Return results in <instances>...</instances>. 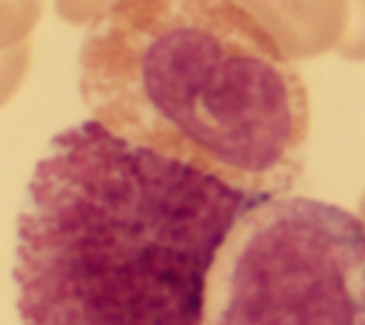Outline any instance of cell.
I'll list each match as a JSON object with an SVG mask.
<instances>
[{"label":"cell","mask_w":365,"mask_h":325,"mask_svg":"<svg viewBox=\"0 0 365 325\" xmlns=\"http://www.w3.org/2000/svg\"><path fill=\"white\" fill-rule=\"evenodd\" d=\"M245 194L94 120L54 134L17 217L20 325H202Z\"/></svg>","instance_id":"6da1fadb"},{"label":"cell","mask_w":365,"mask_h":325,"mask_svg":"<svg viewBox=\"0 0 365 325\" xmlns=\"http://www.w3.org/2000/svg\"><path fill=\"white\" fill-rule=\"evenodd\" d=\"M97 125L254 197L302 171L308 88L237 0H120L80 46Z\"/></svg>","instance_id":"7a4b0ae2"},{"label":"cell","mask_w":365,"mask_h":325,"mask_svg":"<svg viewBox=\"0 0 365 325\" xmlns=\"http://www.w3.org/2000/svg\"><path fill=\"white\" fill-rule=\"evenodd\" d=\"M202 325H365V222L314 197H265L225 234Z\"/></svg>","instance_id":"3957f363"},{"label":"cell","mask_w":365,"mask_h":325,"mask_svg":"<svg viewBox=\"0 0 365 325\" xmlns=\"http://www.w3.org/2000/svg\"><path fill=\"white\" fill-rule=\"evenodd\" d=\"M288 60L336 51L365 63V0H237Z\"/></svg>","instance_id":"277c9868"},{"label":"cell","mask_w":365,"mask_h":325,"mask_svg":"<svg viewBox=\"0 0 365 325\" xmlns=\"http://www.w3.org/2000/svg\"><path fill=\"white\" fill-rule=\"evenodd\" d=\"M43 0H0V51L26 43L40 23Z\"/></svg>","instance_id":"5b68a950"},{"label":"cell","mask_w":365,"mask_h":325,"mask_svg":"<svg viewBox=\"0 0 365 325\" xmlns=\"http://www.w3.org/2000/svg\"><path fill=\"white\" fill-rule=\"evenodd\" d=\"M31 66V40L0 51V108L17 94Z\"/></svg>","instance_id":"8992f818"},{"label":"cell","mask_w":365,"mask_h":325,"mask_svg":"<svg viewBox=\"0 0 365 325\" xmlns=\"http://www.w3.org/2000/svg\"><path fill=\"white\" fill-rule=\"evenodd\" d=\"M120 0H54L60 20L71 26H91L103 14H108Z\"/></svg>","instance_id":"52a82bcc"},{"label":"cell","mask_w":365,"mask_h":325,"mask_svg":"<svg viewBox=\"0 0 365 325\" xmlns=\"http://www.w3.org/2000/svg\"><path fill=\"white\" fill-rule=\"evenodd\" d=\"M362 222H365V194H362V200H359V214H356Z\"/></svg>","instance_id":"ba28073f"}]
</instances>
